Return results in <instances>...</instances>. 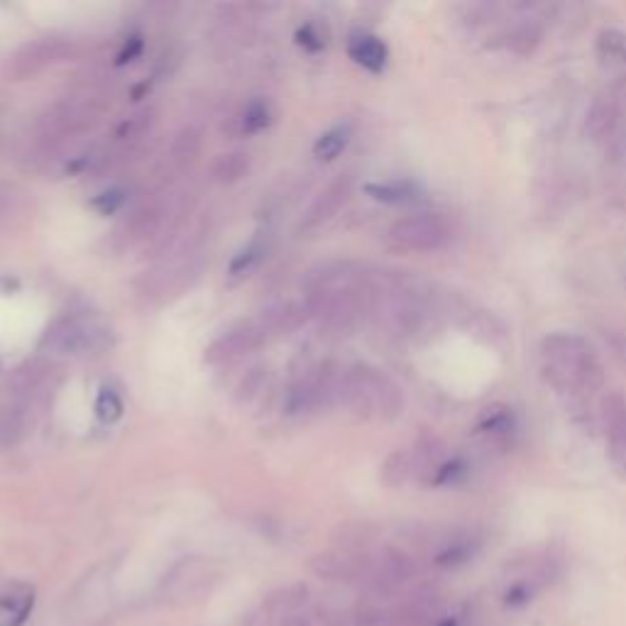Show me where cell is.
<instances>
[{
  "mask_svg": "<svg viewBox=\"0 0 626 626\" xmlns=\"http://www.w3.org/2000/svg\"><path fill=\"white\" fill-rule=\"evenodd\" d=\"M543 380L570 402H585L604 384L602 362L595 348L578 333H551L538 350Z\"/></svg>",
  "mask_w": 626,
  "mask_h": 626,
  "instance_id": "cell-1",
  "label": "cell"
},
{
  "mask_svg": "<svg viewBox=\"0 0 626 626\" xmlns=\"http://www.w3.org/2000/svg\"><path fill=\"white\" fill-rule=\"evenodd\" d=\"M372 284L358 267L348 262L326 265L311 274L306 284V306L311 318L331 328H348L370 311Z\"/></svg>",
  "mask_w": 626,
  "mask_h": 626,
  "instance_id": "cell-2",
  "label": "cell"
},
{
  "mask_svg": "<svg viewBox=\"0 0 626 626\" xmlns=\"http://www.w3.org/2000/svg\"><path fill=\"white\" fill-rule=\"evenodd\" d=\"M340 404L362 419L389 421L404 409V394L397 382L370 365H355L340 377Z\"/></svg>",
  "mask_w": 626,
  "mask_h": 626,
  "instance_id": "cell-3",
  "label": "cell"
},
{
  "mask_svg": "<svg viewBox=\"0 0 626 626\" xmlns=\"http://www.w3.org/2000/svg\"><path fill=\"white\" fill-rule=\"evenodd\" d=\"M106 113V101L93 93H79L52 103L37 123V140L42 147H59L69 137L86 133Z\"/></svg>",
  "mask_w": 626,
  "mask_h": 626,
  "instance_id": "cell-4",
  "label": "cell"
},
{
  "mask_svg": "<svg viewBox=\"0 0 626 626\" xmlns=\"http://www.w3.org/2000/svg\"><path fill=\"white\" fill-rule=\"evenodd\" d=\"M455 228L443 213H414L387 230V240L402 252H436L453 240Z\"/></svg>",
  "mask_w": 626,
  "mask_h": 626,
  "instance_id": "cell-5",
  "label": "cell"
},
{
  "mask_svg": "<svg viewBox=\"0 0 626 626\" xmlns=\"http://www.w3.org/2000/svg\"><path fill=\"white\" fill-rule=\"evenodd\" d=\"M74 54V42L64 40V37H40L27 45L18 47L8 59H5L3 76L5 81H30L35 76L45 74L47 69L57 67V64L67 62Z\"/></svg>",
  "mask_w": 626,
  "mask_h": 626,
  "instance_id": "cell-6",
  "label": "cell"
},
{
  "mask_svg": "<svg viewBox=\"0 0 626 626\" xmlns=\"http://www.w3.org/2000/svg\"><path fill=\"white\" fill-rule=\"evenodd\" d=\"M340 377H343V372H338L333 365L313 367L309 375H304L289 387L287 397H284V411L289 416H299L338 402Z\"/></svg>",
  "mask_w": 626,
  "mask_h": 626,
  "instance_id": "cell-7",
  "label": "cell"
},
{
  "mask_svg": "<svg viewBox=\"0 0 626 626\" xmlns=\"http://www.w3.org/2000/svg\"><path fill=\"white\" fill-rule=\"evenodd\" d=\"M269 338L267 326L262 318H250V321H240L223 331L221 336L213 340L206 350H203V360L208 365H223V362H233L243 355L255 353L257 348L265 345Z\"/></svg>",
  "mask_w": 626,
  "mask_h": 626,
  "instance_id": "cell-8",
  "label": "cell"
},
{
  "mask_svg": "<svg viewBox=\"0 0 626 626\" xmlns=\"http://www.w3.org/2000/svg\"><path fill=\"white\" fill-rule=\"evenodd\" d=\"M103 336H106V331L98 328L96 323L84 321V318L76 316H67L59 318V321H54L52 326L47 328L45 336H42L40 348L52 350V353L76 355L103 345Z\"/></svg>",
  "mask_w": 626,
  "mask_h": 626,
  "instance_id": "cell-9",
  "label": "cell"
},
{
  "mask_svg": "<svg viewBox=\"0 0 626 626\" xmlns=\"http://www.w3.org/2000/svg\"><path fill=\"white\" fill-rule=\"evenodd\" d=\"M600 419L607 438V455L612 468L626 477V397L619 392L604 394Z\"/></svg>",
  "mask_w": 626,
  "mask_h": 626,
  "instance_id": "cell-10",
  "label": "cell"
},
{
  "mask_svg": "<svg viewBox=\"0 0 626 626\" xmlns=\"http://www.w3.org/2000/svg\"><path fill=\"white\" fill-rule=\"evenodd\" d=\"M416 575L414 558L406 556L399 548H387L380 558L372 563V573L367 582H370L372 592L377 595H392L399 587L406 585Z\"/></svg>",
  "mask_w": 626,
  "mask_h": 626,
  "instance_id": "cell-11",
  "label": "cell"
},
{
  "mask_svg": "<svg viewBox=\"0 0 626 626\" xmlns=\"http://www.w3.org/2000/svg\"><path fill=\"white\" fill-rule=\"evenodd\" d=\"M164 203L162 201H150V203H142L140 208H135L123 223L118 225L115 230V245L120 250H130V247L145 243L150 240L152 235L159 233V228L164 225Z\"/></svg>",
  "mask_w": 626,
  "mask_h": 626,
  "instance_id": "cell-12",
  "label": "cell"
},
{
  "mask_svg": "<svg viewBox=\"0 0 626 626\" xmlns=\"http://www.w3.org/2000/svg\"><path fill=\"white\" fill-rule=\"evenodd\" d=\"M353 174H338L336 179L328 181L326 189L313 199L309 211L304 213V221H301V230H313L318 225L328 223L333 216L345 206V201L353 194Z\"/></svg>",
  "mask_w": 626,
  "mask_h": 626,
  "instance_id": "cell-13",
  "label": "cell"
},
{
  "mask_svg": "<svg viewBox=\"0 0 626 626\" xmlns=\"http://www.w3.org/2000/svg\"><path fill=\"white\" fill-rule=\"evenodd\" d=\"M35 604V590L25 582L0 585V626H23Z\"/></svg>",
  "mask_w": 626,
  "mask_h": 626,
  "instance_id": "cell-14",
  "label": "cell"
},
{
  "mask_svg": "<svg viewBox=\"0 0 626 626\" xmlns=\"http://www.w3.org/2000/svg\"><path fill=\"white\" fill-rule=\"evenodd\" d=\"M309 318L311 311L306 306V301H284V304L272 306L262 316V323L267 326L269 336H284V333H294L296 328L304 326Z\"/></svg>",
  "mask_w": 626,
  "mask_h": 626,
  "instance_id": "cell-15",
  "label": "cell"
},
{
  "mask_svg": "<svg viewBox=\"0 0 626 626\" xmlns=\"http://www.w3.org/2000/svg\"><path fill=\"white\" fill-rule=\"evenodd\" d=\"M348 54L355 64H360L367 71H382L387 67V45L375 35H367V32H358V35L350 37L348 42Z\"/></svg>",
  "mask_w": 626,
  "mask_h": 626,
  "instance_id": "cell-16",
  "label": "cell"
},
{
  "mask_svg": "<svg viewBox=\"0 0 626 626\" xmlns=\"http://www.w3.org/2000/svg\"><path fill=\"white\" fill-rule=\"evenodd\" d=\"M617 103H614V98L609 96H600L595 103H592V108L587 111V120H585V133L590 140L600 142V140H607L609 135L614 133V128H617Z\"/></svg>",
  "mask_w": 626,
  "mask_h": 626,
  "instance_id": "cell-17",
  "label": "cell"
},
{
  "mask_svg": "<svg viewBox=\"0 0 626 626\" xmlns=\"http://www.w3.org/2000/svg\"><path fill=\"white\" fill-rule=\"evenodd\" d=\"M365 194L380 203H389V206H402V203H414L421 199V189L409 179L375 181V184L365 186Z\"/></svg>",
  "mask_w": 626,
  "mask_h": 626,
  "instance_id": "cell-18",
  "label": "cell"
},
{
  "mask_svg": "<svg viewBox=\"0 0 626 626\" xmlns=\"http://www.w3.org/2000/svg\"><path fill=\"white\" fill-rule=\"evenodd\" d=\"M201 152V133L196 128H184L174 137L172 147H169L167 167L172 174H181L196 162Z\"/></svg>",
  "mask_w": 626,
  "mask_h": 626,
  "instance_id": "cell-19",
  "label": "cell"
},
{
  "mask_svg": "<svg viewBox=\"0 0 626 626\" xmlns=\"http://www.w3.org/2000/svg\"><path fill=\"white\" fill-rule=\"evenodd\" d=\"M250 155L247 152H225V155H221L213 162L211 167V177L213 181H218V184H235V181H240L243 177H247L250 174Z\"/></svg>",
  "mask_w": 626,
  "mask_h": 626,
  "instance_id": "cell-20",
  "label": "cell"
},
{
  "mask_svg": "<svg viewBox=\"0 0 626 626\" xmlns=\"http://www.w3.org/2000/svg\"><path fill=\"white\" fill-rule=\"evenodd\" d=\"M477 433L490 441H507L514 433V416L512 409L507 406H492L482 414L480 424H477Z\"/></svg>",
  "mask_w": 626,
  "mask_h": 626,
  "instance_id": "cell-21",
  "label": "cell"
},
{
  "mask_svg": "<svg viewBox=\"0 0 626 626\" xmlns=\"http://www.w3.org/2000/svg\"><path fill=\"white\" fill-rule=\"evenodd\" d=\"M350 137H353V128L350 125H336V128L326 130L313 145V155L321 162H333V159L343 155V150L348 147Z\"/></svg>",
  "mask_w": 626,
  "mask_h": 626,
  "instance_id": "cell-22",
  "label": "cell"
},
{
  "mask_svg": "<svg viewBox=\"0 0 626 626\" xmlns=\"http://www.w3.org/2000/svg\"><path fill=\"white\" fill-rule=\"evenodd\" d=\"M47 380V367L45 365H37V362H27V365L15 370L13 380H10V387H13L15 397H23L30 399L37 389L42 387Z\"/></svg>",
  "mask_w": 626,
  "mask_h": 626,
  "instance_id": "cell-23",
  "label": "cell"
},
{
  "mask_svg": "<svg viewBox=\"0 0 626 626\" xmlns=\"http://www.w3.org/2000/svg\"><path fill=\"white\" fill-rule=\"evenodd\" d=\"M272 118L274 111L272 106H269V101H265V98H255V101L247 103L243 115H240V130H243L245 135H257L265 128H269Z\"/></svg>",
  "mask_w": 626,
  "mask_h": 626,
  "instance_id": "cell-24",
  "label": "cell"
},
{
  "mask_svg": "<svg viewBox=\"0 0 626 626\" xmlns=\"http://www.w3.org/2000/svg\"><path fill=\"white\" fill-rule=\"evenodd\" d=\"M475 541H468V538H460V541H453L448 543L446 548H441L436 556V565H441V568H455V565H463L468 563V560L472 558V553H475Z\"/></svg>",
  "mask_w": 626,
  "mask_h": 626,
  "instance_id": "cell-25",
  "label": "cell"
},
{
  "mask_svg": "<svg viewBox=\"0 0 626 626\" xmlns=\"http://www.w3.org/2000/svg\"><path fill=\"white\" fill-rule=\"evenodd\" d=\"M23 416L18 409H10V406H0V448L13 446L23 436Z\"/></svg>",
  "mask_w": 626,
  "mask_h": 626,
  "instance_id": "cell-26",
  "label": "cell"
},
{
  "mask_svg": "<svg viewBox=\"0 0 626 626\" xmlns=\"http://www.w3.org/2000/svg\"><path fill=\"white\" fill-rule=\"evenodd\" d=\"M155 125V113L152 111H142L133 115V118H128L125 123H120L118 133H115V137L123 142H135L140 140V137H145L147 133H150V128Z\"/></svg>",
  "mask_w": 626,
  "mask_h": 626,
  "instance_id": "cell-27",
  "label": "cell"
},
{
  "mask_svg": "<svg viewBox=\"0 0 626 626\" xmlns=\"http://www.w3.org/2000/svg\"><path fill=\"white\" fill-rule=\"evenodd\" d=\"M597 47H600L604 57H612L617 59V62L626 64V32L607 27V30H602L600 37H597Z\"/></svg>",
  "mask_w": 626,
  "mask_h": 626,
  "instance_id": "cell-28",
  "label": "cell"
},
{
  "mask_svg": "<svg viewBox=\"0 0 626 626\" xmlns=\"http://www.w3.org/2000/svg\"><path fill=\"white\" fill-rule=\"evenodd\" d=\"M96 416L103 424H115L123 416V399L113 392V389L103 387L96 399Z\"/></svg>",
  "mask_w": 626,
  "mask_h": 626,
  "instance_id": "cell-29",
  "label": "cell"
},
{
  "mask_svg": "<svg viewBox=\"0 0 626 626\" xmlns=\"http://www.w3.org/2000/svg\"><path fill=\"white\" fill-rule=\"evenodd\" d=\"M262 255H265V247H262L260 243H250L247 247H243V250L233 257V262H230V274L250 272V269H255L257 265H260Z\"/></svg>",
  "mask_w": 626,
  "mask_h": 626,
  "instance_id": "cell-30",
  "label": "cell"
},
{
  "mask_svg": "<svg viewBox=\"0 0 626 626\" xmlns=\"http://www.w3.org/2000/svg\"><path fill=\"white\" fill-rule=\"evenodd\" d=\"M538 40H541V32L534 25H521L509 35V45L519 54H529L538 45Z\"/></svg>",
  "mask_w": 626,
  "mask_h": 626,
  "instance_id": "cell-31",
  "label": "cell"
},
{
  "mask_svg": "<svg viewBox=\"0 0 626 626\" xmlns=\"http://www.w3.org/2000/svg\"><path fill=\"white\" fill-rule=\"evenodd\" d=\"M125 191L123 189H111V191H103V194H98L96 199L91 201V206L96 208V211H101L103 216H113L115 211H120V208L125 206Z\"/></svg>",
  "mask_w": 626,
  "mask_h": 626,
  "instance_id": "cell-32",
  "label": "cell"
},
{
  "mask_svg": "<svg viewBox=\"0 0 626 626\" xmlns=\"http://www.w3.org/2000/svg\"><path fill=\"white\" fill-rule=\"evenodd\" d=\"M355 622L358 626H389V614L380 607H360Z\"/></svg>",
  "mask_w": 626,
  "mask_h": 626,
  "instance_id": "cell-33",
  "label": "cell"
},
{
  "mask_svg": "<svg viewBox=\"0 0 626 626\" xmlns=\"http://www.w3.org/2000/svg\"><path fill=\"white\" fill-rule=\"evenodd\" d=\"M531 595H534V590H531L529 580H521L509 587L507 595H504V602H507L509 607H521V604H526L531 600Z\"/></svg>",
  "mask_w": 626,
  "mask_h": 626,
  "instance_id": "cell-34",
  "label": "cell"
},
{
  "mask_svg": "<svg viewBox=\"0 0 626 626\" xmlns=\"http://www.w3.org/2000/svg\"><path fill=\"white\" fill-rule=\"evenodd\" d=\"M296 40H299V45H304L306 49H311V52H318V49H323V45H326V40H323V37L318 35L316 25L301 27V30L296 32Z\"/></svg>",
  "mask_w": 626,
  "mask_h": 626,
  "instance_id": "cell-35",
  "label": "cell"
},
{
  "mask_svg": "<svg viewBox=\"0 0 626 626\" xmlns=\"http://www.w3.org/2000/svg\"><path fill=\"white\" fill-rule=\"evenodd\" d=\"M142 54V40L140 37H130L128 42H125L123 49L118 52V57H115V64H125V62H133L135 57H140Z\"/></svg>",
  "mask_w": 626,
  "mask_h": 626,
  "instance_id": "cell-36",
  "label": "cell"
},
{
  "mask_svg": "<svg viewBox=\"0 0 626 626\" xmlns=\"http://www.w3.org/2000/svg\"><path fill=\"white\" fill-rule=\"evenodd\" d=\"M609 345H612L614 355H617V358L626 365V338L617 336V333H612V336H609Z\"/></svg>",
  "mask_w": 626,
  "mask_h": 626,
  "instance_id": "cell-37",
  "label": "cell"
},
{
  "mask_svg": "<svg viewBox=\"0 0 626 626\" xmlns=\"http://www.w3.org/2000/svg\"><path fill=\"white\" fill-rule=\"evenodd\" d=\"M438 626H460V622H458V617H446L438 622Z\"/></svg>",
  "mask_w": 626,
  "mask_h": 626,
  "instance_id": "cell-38",
  "label": "cell"
}]
</instances>
